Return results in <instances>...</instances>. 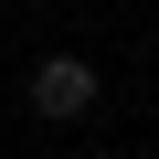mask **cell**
Masks as SVG:
<instances>
[{
  "label": "cell",
  "mask_w": 159,
  "mask_h": 159,
  "mask_svg": "<svg viewBox=\"0 0 159 159\" xmlns=\"http://www.w3.org/2000/svg\"><path fill=\"white\" fill-rule=\"evenodd\" d=\"M32 106L43 117H96V64L85 53H43L32 64Z\"/></svg>",
  "instance_id": "obj_1"
}]
</instances>
